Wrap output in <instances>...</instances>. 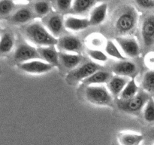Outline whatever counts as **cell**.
I'll use <instances>...</instances> for the list:
<instances>
[{"mask_svg":"<svg viewBox=\"0 0 154 145\" xmlns=\"http://www.w3.org/2000/svg\"><path fill=\"white\" fill-rule=\"evenodd\" d=\"M138 23V13L134 6L126 5L117 11L113 20V28L117 36H132Z\"/></svg>","mask_w":154,"mask_h":145,"instance_id":"6da1fadb","label":"cell"},{"mask_svg":"<svg viewBox=\"0 0 154 145\" xmlns=\"http://www.w3.org/2000/svg\"><path fill=\"white\" fill-rule=\"evenodd\" d=\"M23 34L26 39L34 46L40 47L56 46L58 39L52 36L47 30L42 21H32L25 26Z\"/></svg>","mask_w":154,"mask_h":145,"instance_id":"7a4b0ae2","label":"cell"},{"mask_svg":"<svg viewBox=\"0 0 154 145\" xmlns=\"http://www.w3.org/2000/svg\"><path fill=\"white\" fill-rule=\"evenodd\" d=\"M150 98L149 93L144 90H140L135 97L130 99L121 100L117 98L114 99V103L120 111L128 114L138 115L143 111L144 106Z\"/></svg>","mask_w":154,"mask_h":145,"instance_id":"3957f363","label":"cell"},{"mask_svg":"<svg viewBox=\"0 0 154 145\" xmlns=\"http://www.w3.org/2000/svg\"><path fill=\"white\" fill-rule=\"evenodd\" d=\"M84 95L90 104L101 107H111L114 101L106 85L85 86Z\"/></svg>","mask_w":154,"mask_h":145,"instance_id":"277c9868","label":"cell"},{"mask_svg":"<svg viewBox=\"0 0 154 145\" xmlns=\"http://www.w3.org/2000/svg\"><path fill=\"white\" fill-rule=\"evenodd\" d=\"M102 68L100 64L94 61H84L78 67L69 72L66 76V80L69 84L82 83L94 72L102 69Z\"/></svg>","mask_w":154,"mask_h":145,"instance_id":"5b68a950","label":"cell"},{"mask_svg":"<svg viewBox=\"0 0 154 145\" xmlns=\"http://www.w3.org/2000/svg\"><path fill=\"white\" fill-rule=\"evenodd\" d=\"M47 30L56 39H58L64 35L65 26L63 15L57 11H51L42 20Z\"/></svg>","mask_w":154,"mask_h":145,"instance_id":"8992f818","label":"cell"},{"mask_svg":"<svg viewBox=\"0 0 154 145\" xmlns=\"http://www.w3.org/2000/svg\"><path fill=\"white\" fill-rule=\"evenodd\" d=\"M114 39L116 43L120 47V51L126 57L134 58L139 56L141 48L136 38L132 36H117Z\"/></svg>","mask_w":154,"mask_h":145,"instance_id":"52a82bcc","label":"cell"},{"mask_svg":"<svg viewBox=\"0 0 154 145\" xmlns=\"http://www.w3.org/2000/svg\"><path fill=\"white\" fill-rule=\"evenodd\" d=\"M14 59L17 64L33 60H42L37 48L26 42H21L17 46L14 53Z\"/></svg>","mask_w":154,"mask_h":145,"instance_id":"ba28073f","label":"cell"},{"mask_svg":"<svg viewBox=\"0 0 154 145\" xmlns=\"http://www.w3.org/2000/svg\"><path fill=\"white\" fill-rule=\"evenodd\" d=\"M57 50L61 52L81 54L83 44L81 39L74 35H63L57 40Z\"/></svg>","mask_w":154,"mask_h":145,"instance_id":"9c48e42d","label":"cell"},{"mask_svg":"<svg viewBox=\"0 0 154 145\" xmlns=\"http://www.w3.org/2000/svg\"><path fill=\"white\" fill-rule=\"evenodd\" d=\"M141 40L145 48H150L154 45V13L144 16L140 27Z\"/></svg>","mask_w":154,"mask_h":145,"instance_id":"30bf717a","label":"cell"},{"mask_svg":"<svg viewBox=\"0 0 154 145\" xmlns=\"http://www.w3.org/2000/svg\"><path fill=\"white\" fill-rule=\"evenodd\" d=\"M111 69L114 75L128 77L129 79H135L138 73V68L136 63L127 59L114 62L111 65Z\"/></svg>","mask_w":154,"mask_h":145,"instance_id":"8fae6325","label":"cell"},{"mask_svg":"<svg viewBox=\"0 0 154 145\" xmlns=\"http://www.w3.org/2000/svg\"><path fill=\"white\" fill-rule=\"evenodd\" d=\"M20 70L30 74H43L52 69L53 66L42 60H33L18 64Z\"/></svg>","mask_w":154,"mask_h":145,"instance_id":"7c38bea8","label":"cell"},{"mask_svg":"<svg viewBox=\"0 0 154 145\" xmlns=\"http://www.w3.org/2000/svg\"><path fill=\"white\" fill-rule=\"evenodd\" d=\"M60 66L64 68L69 72L73 70L83 63V56L78 54H72L59 51Z\"/></svg>","mask_w":154,"mask_h":145,"instance_id":"4fadbf2b","label":"cell"},{"mask_svg":"<svg viewBox=\"0 0 154 145\" xmlns=\"http://www.w3.org/2000/svg\"><path fill=\"white\" fill-rule=\"evenodd\" d=\"M35 17L31 7H22L15 10L10 16V21L15 25L28 24Z\"/></svg>","mask_w":154,"mask_h":145,"instance_id":"5bb4252c","label":"cell"},{"mask_svg":"<svg viewBox=\"0 0 154 145\" xmlns=\"http://www.w3.org/2000/svg\"><path fill=\"white\" fill-rule=\"evenodd\" d=\"M65 29L69 31L79 32L90 27L88 18L69 15L64 18Z\"/></svg>","mask_w":154,"mask_h":145,"instance_id":"9a60e30c","label":"cell"},{"mask_svg":"<svg viewBox=\"0 0 154 145\" xmlns=\"http://www.w3.org/2000/svg\"><path fill=\"white\" fill-rule=\"evenodd\" d=\"M130 79H131L128 77L120 76L117 75L112 76L109 82L107 83L106 86L114 99H117L119 98L121 92H123Z\"/></svg>","mask_w":154,"mask_h":145,"instance_id":"2e32d148","label":"cell"},{"mask_svg":"<svg viewBox=\"0 0 154 145\" xmlns=\"http://www.w3.org/2000/svg\"><path fill=\"white\" fill-rule=\"evenodd\" d=\"M38 52L40 55L41 59L54 67L60 66V59H59V51L56 46L40 47L37 48Z\"/></svg>","mask_w":154,"mask_h":145,"instance_id":"e0dca14e","label":"cell"},{"mask_svg":"<svg viewBox=\"0 0 154 145\" xmlns=\"http://www.w3.org/2000/svg\"><path fill=\"white\" fill-rule=\"evenodd\" d=\"M108 5L101 3L96 5L89 13V21L90 26H99L105 21L108 14Z\"/></svg>","mask_w":154,"mask_h":145,"instance_id":"ac0fdd59","label":"cell"},{"mask_svg":"<svg viewBox=\"0 0 154 145\" xmlns=\"http://www.w3.org/2000/svg\"><path fill=\"white\" fill-rule=\"evenodd\" d=\"M144 140V136L141 133L123 131L117 134V141L120 145H141Z\"/></svg>","mask_w":154,"mask_h":145,"instance_id":"d6986e66","label":"cell"},{"mask_svg":"<svg viewBox=\"0 0 154 145\" xmlns=\"http://www.w3.org/2000/svg\"><path fill=\"white\" fill-rule=\"evenodd\" d=\"M112 76V73L109 71L100 69V70L94 72L93 75L90 76L87 79L84 80L82 84L85 86L104 85L105 84L107 85V83L109 82Z\"/></svg>","mask_w":154,"mask_h":145,"instance_id":"ffe728a7","label":"cell"},{"mask_svg":"<svg viewBox=\"0 0 154 145\" xmlns=\"http://www.w3.org/2000/svg\"><path fill=\"white\" fill-rule=\"evenodd\" d=\"M97 2L93 0H76L72 3V11L76 15H84L97 5Z\"/></svg>","mask_w":154,"mask_h":145,"instance_id":"44dd1931","label":"cell"},{"mask_svg":"<svg viewBox=\"0 0 154 145\" xmlns=\"http://www.w3.org/2000/svg\"><path fill=\"white\" fill-rule=\"evenodd\" d=\"M14 37L11 32H4L0 36V56L10 54L14 48Z\"/></svg>","mask_w":154,"mask_h":145,"instance_id":"7402d4cb","label":"cell"},{"mask_svg":"<svg viewBox=\"0 0 154 145\" xmlns=\"http://www.w3.org/2000/svg\"><path fill=\"white\" fill-rule=\"evenodd\" d=\"M107 40L105 36L99 33H94L89 35L85 39V44L87 48L102 50L105 49Z\"/></svg>","mask_w":154,"mask_h":145,"instance_id":"603a6c76","label":"cell"},{"mask_svg":"<svg viewBox=\"0 0 154 145\" xmlns=\"http://www.w3.org/2000/svg\"><path fill=\"white\" fill-rule=\"evenodd\" d=\"M31 8L35 17L39 18H44L51 12L52 4L51 2L47 1L34 2L32 5Z\"/></svg>","mask_w":154,"mask_h":145,"instance_id":"cb8c5ba5","label":"cell"},{"mask_svg":"<svg viewBox=\"0 0 154 145\" xmlns=\"http://www.w3.org/2000/svg\"><path fill=\"white\" fill-rule=\"evenodd\" d=\"M139 87L135 82V79H131L118 98L121 100L130 99L135 97L139 92Z\"/></svg>","mask_w":154,"mask_h":145,"instance_id":"d4e9b609","label":"cell"},{"mask_svg":"<svg viewBox=\"0 0 154 145\" xmlns=\"http://www.w3.org/2000/svg\"><path fill=\"white\" fill-rule=\"evenodd\" d=\"M105 51L107 55L117 59V60H123L126 59L122 51L119 49L117 44L114 42L113 40H107L105 47Z\"/></svg>","mask_w":154,"mask_h":145,"instance_id":"484cf974","label":"cell"},{"mask_svg":"<svg viewBox=\"0 0 154 145\" xmlns=\"http://www.w3.org/2000/svg\"><path fill=\"white\" fill-rule=\"evenodd\" d=\"M142 90L147 93L154 92V69H149L143 76L141 80Z\"/></svg>","mask_w":154,"mask_h":145,"instance_id":"4316f807","label":"cell"},{"mask_svg":"<svg viewBox=\"0 0 154 145\" xmlns=\"http://www.w3.org/2000/svg\"><path fill=\"white\" fill-rule=\"evenodd\" d=\"M143 119L147 123H154V99L150 97L142 111Z\"/></svg>","mask_w":154,"mask_h":145,"instance_id":"83f0119b","label":"cell"},{"mask_svg":"<svg viewBox=\"0 0 154 145\" xmlns=\"http://www.w3.org/2000/svg\"><path fill=\"white\" fill-rule=\"evenodd\" d=\"M72 3L73 1H67V0H58V1H54L51 2L53 5V7L55 8V11L64 14L68 12L72 11Z\"/></svg>","mask_w":154,"mask_h":145,"instance_id":"f1b7e54d","label":"cell"},{"mask_svg":"<svg viewBox=\"0 0 154 145\" xmlns=\"http://www.w3.org/2000/svg\"><path fill=\"white\" fill-rule=\"evenodd\" d=\"M16 8V4L13 1L2 0L0 1V17L11 16Z\"/></svg>","mask_w":154,"mask_h":145,"instance_id":"f546056e","label":"cell"},{"mask_svg":"<svg viewBox=\"0 0 154 145\" xmlns=\"http://www.w3.org/2000/svg\"><path fill=\"white\" fill-rule=\"evenodd\" d=\"M86 53L87 55L94 60V62H106L108 60V55L105 54L104 51L102 50H97V49H91V48H87L86 49Z\"/></svg>","mask_w":154,"mask_h":145,"instance_id":"4dcf8cb0","label":"cell"},{"mask_svg":"<svg viewBox=\"0 0 154 145\" xmlns=\"http://www.w3.org/2000/svg\"><path fill=\"white\" fill-rule=\"evenodd\" d=\"M135 5L143 11L148 14L154 13V1H145V0H137L134 2Z\"/></svg>","mask_w":154,"mask_h":145,"instance_id":"1f68e13d","label":"cell"},{"mask_svg":"<svg viewBox=\"0 0 154 145\" xmlns=\"http://www.w3.org/2000/svg\"><path fill=\"white\" fill-rule=\"evenodd\" d=\"M144 63L150 69H154V51H150L146 54Z\"/></svg>","mask_w":154,"mask_h":145,"instance_id":"d6a6232c","label":"cell"},{"mask_svg":"<svg viewBox=\"0 0 154 145\" xmlns=\"http://www.w3.org/2000/svg\"><path fill=\"white\" fill-rule=\"evenodd\" d=\"M144 139H146L150 143H154V126L147 131V134L144 136Z\"/></svg>","mask_w":154,"mask_h":145,"instance_id":"836d02e7","label":"cell"}]
</instances>
